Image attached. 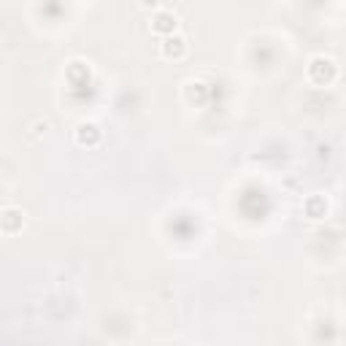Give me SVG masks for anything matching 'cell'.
<instances>
[{
  "instance_id": "1",
  "label": "cell",
  "mask_w": 346,
  "mask_h": 346,
  "mask_svg": "<svg viewBox=\"0 0 346 346\" xmlns=\"http://www.w3.org/2000/svg\"><path fill=\"white\" fill-rule=\"evenodd\" d=\"M95 138H98L95 128H92V124H84V128H82V132H78V141H82V144H86V141H95Z\"/></svg>"
}]
</instances>
